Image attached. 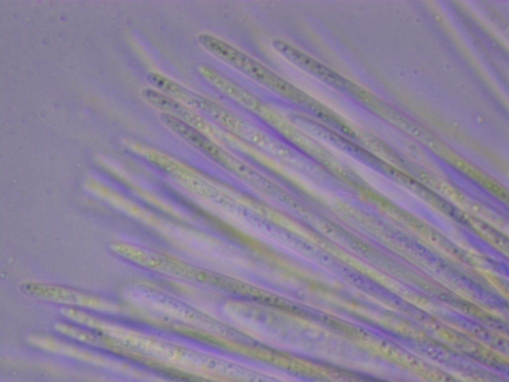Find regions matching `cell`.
<instances>
[{
	"label": "cell",
	"instance_id": "cell-1",
	"mask_svg": "<svg viewBox=\"0 0 509 382\" xmlns=\"http://www.w3.org/2000/svg\"><path fill=\"white\" fill-rule=\"evenodd\" d=\"M197 41L214 57L279 96L297 103L308 99L307 95L292 83L222 39L202 33L197 36Z\"/></svg>",
	"mask_w": 509,
	"mask_h": 382
},
{
	"label": "cell",
	"instance_id": "cell-2",
	"mask_svg": "<svg viewBox=\"0 0 509 382\" xmlns=\"http://www.w3.org/2000/svg\"><path fill=\"white\" fill-rule=\"evenodd\" d=\"M198 70L202 76L217 89L259 116L268 107L251 92L213 67L203 64L199 67Z\"/></svg>",
	"mask_w": 509,
	"mask_h": 382
},
{
	"label": "cell",
	"instance_id": "cell-3",
	"mask_svg": "<svg viewBox=\"0 0 509 382\" xmlns=\"http://www.w3.org/2000/svg\"><path fill=\"white\" fill-rule=\"evenodd\" d=\"M271 45L278 54L290 63L320 76L329 83L346 87L348 81L287 42L274 38L271 41Z\"/></svg>",
	"mask_w": 509,
	"mask_h": 382
},
{
	"label": "cell",
	"instance_id": "cell-4",
	"mask_svg": "<svg viewBox=\"0 0 509 382\" xmlns=\"http://www.w3.org/2000/svg\"><path fill=\"white\" fill-rule=\"evenodd\" d=\"M143 99L163 113L178 118L196 128L204 129L206 122L201 115L188 105L152 88L144 89L141 92Z\"/></svg>",
	"mask_w": 509,
	"mask_h": 382
},
{
	"label": "cell",
	"instance_id": "cell-5",
	"mask_svg": "<svg viewBox=\"0 0 509 382\" xmlns=\"http://www.w3.org/2000/svg\"><path fill=\"white\" fill-rule=\"evenodd\" d=\"M159 117L165 126L190 145L220 162L225 151L204 135L199 129L167 113L161 112Z\"/></svg>",
	"mask_w": 509,
	"mask_h": 382
},
{
	"label": "cell",
	"instance_id": "cell-6",
	"mask_svg": "<svg viewBox=\"0 0 509 382\" xmlns=\"http://www.w3.org/2000/svg\"><path fill=\"white\" fill-rule=\"evenodd\" d=\"M195 94L191 107L231 131L239 133L245 128L243 121L227 108L207 97Z\"/></svg>",
	"mask_w": 509,
	"mask_h": 382
},
{
	"label": "cell",
	"instance_id": "cell-7",
	"mask_svg": "<svg viewBox=\"0 0 509 382\" xmlns=\"http://www.w3.org/2000/svg\"><path fill=\"white\" fill-rule=\"evenodd\" d=\"M340 270L342 274L356 286L372 293L385 294L386 291L379 286L356 272L344 267Z\"/></svg>",
	"mask_w": 509,
	"mask_h": 382
}]
</instances>
